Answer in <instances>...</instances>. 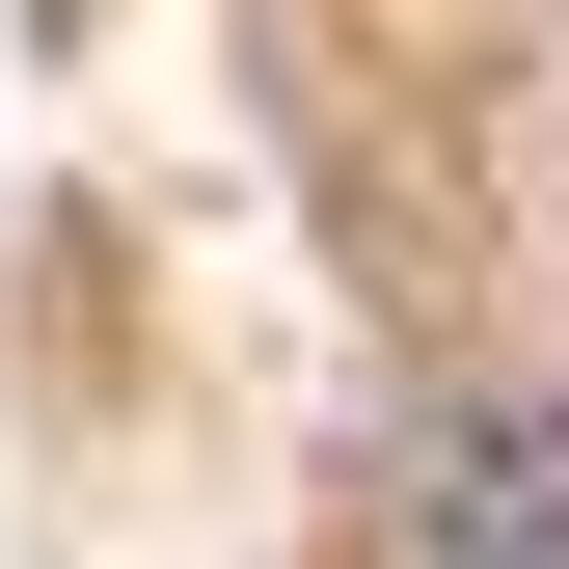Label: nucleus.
Returning <instances> with one entry per match:
<instances>
[{
    "label": "nucleus",
    "mask_w": 569,
    "mask_h": 569,
    "mask_svg": "<svg viewBox=\"0 0 569 569\" xmlns=\"http://www.w3.org/2000/svg\"><path fill=\"white\" fill-rule=\"evenodd\" d=\"M435 542L461 569H569V407H461L435 435Z\"/></svg>",
    "instance_id": "obj_1"
}]
</instances>
